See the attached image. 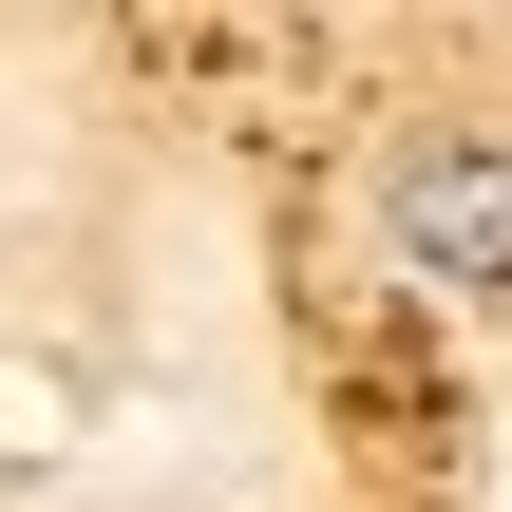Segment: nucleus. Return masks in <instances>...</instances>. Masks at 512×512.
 <instances>
[{
  "label": "nucleus",
  "instance_id": "1",
  "mask_svg": "<svg viewBox=\"0 0 512 512\" xmlns=\"http://www.w3.org/2000/svg\"><path fill=\"white\" fill-rule=\"evenodd\" d=\"M380 247H399L418 285L494 304V285H512V152H494V133H399V171H380Z\"/></svg>",
  "mask_w": 512,
  "mask_h": 512
},
{
  "label": "nucleus",
  "instance_id": "2",
  "mask_svg": "<svg viewBox=\"0 0 512 512\" xmlns=\"http://www.w3.org/2000/svg\"><path fill=\"white\" fill-rule=\"evenodd\" d=\"M57 418H76V380H57V361H0V456H19V475L57 456Z\"/></svg>",
  "mask_w": 512,
  "mask_h": 512
}]
</instances>
